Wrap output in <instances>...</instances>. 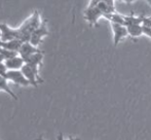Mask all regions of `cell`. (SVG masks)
Here are the masks:
<instances>
[{
  "instance_id": "6da1fadb",
  "label": "cell",
  "mask_w": 151,
  "mask_h": 140,
  "mask_svg": "<svg viewBox=\"0 0 151 140\" xmlns=\"http://www.w3.org/2000/svg\"><path fill=\"white\" fill-rule=\"evenodd\" d=\"M40 16L38 10H34L33 14L21 25L20 28H18L20 33V40L22 42H29L31 39V36L34 31L41 25Z\"/></svg>"
},
{
  "instance_id": "7a4b0ae2",
  "label": "cell",
  "mask_w": 151,
  "mask_h": 140,
  "mask_svg": "<svg viewBox=\"0 0 151 140\" xmlns=\"http://www.w3.org/2000/svg\"><path fill=\"white\" fill-rule=\"evenodd\" d=\"M99 0H93L90 1V4L84 10V19L88 22L91 27H98V22L101 18H104V14L99 8L97 4Z\"/></svg>"
},
{
  "instance_id": "3957f363",
  "label": "cell",
  "mask_w": 151,
  "mask_h": 140,
  "mask_svg": "<svg viewBox=\"0 0 151 140\" xmlns=\"http://www.w3.org/2000/svg\"><path fill=\"white\" fill-rule=\"evenodd\" d=\"M25 77L27 78L30 84L34 88H37L39 84L43 82V79L39 76V66H35V65H29L25 64L23 68L21 69Z\"/></svg>"
},
{
  "instance_id": "277c9868",
  "label": "cell",
  "mask_w": 151,
  "mask_h": 140,
  "mask_svg": "<svg viewBox=\"0 0 151 140\" xmlns=\"http://www.w3.org/2000/svg\"><path fill=\"white\" fill-rule=\"evenodd\" d=\"M20 40V33L18 29L10 28L8 25L1 23L0 24V40L1 41H12V40Z\"/></svg>"
},
{
  "instance_id": "5b68a950",
  "label": "cell",
  "mask_w": 151,
  "mask_h": 140,
  "mask_svg": "<svg viewBox=\"0 0 151 140\" xmlns=\"http://www.w3.org/2000/svg\"><path fill=\"white\" fill-rule=\"evenodd\" d=\"M48 35V30H47V21L44 20L42 21L41 25L34 31V33L31 36L30 42L33 44L34 46L37 48L40 43H41L42 39H43L45 36Z\"/></svg>"
},
{
  "instance_id": "8992f818",
  "label": "cell",
  "mask_w": 151,
  "mask_h": 140,
  "mask_svg": "<svg viewBox=\"0 0 151 140\" xmlns=\"http://www.w3.org/2000/svg\"><path fill=\"white\" fill-rule=\"evenodd\" d=\"M5 78L7 80H9V82H14V84H18V86H31L30 82L27 80V78L25 77V75L23 74V72L21 70H8Z\"/></svg>"
},
{
  "instance_id": "52a82bcc",
  "label": "cell",
  "mask_w": 151,
  "mask_h": 140,
  "mask_svg": "<svg viewBox=\"0 0 151 140\" xmlns=\"http://www.w3.org/2000/svg\"><path fill=\"white\" fill-rule=\"evenodd\" d=\"M42 51H40L38 48L34 46L33 44L29 42H23L22 46H21L20 51H19V56L23 59L24 61H26L27 59H29L31 56L35 54H38V53H41Z\"/></svg>"
},
{
  "instance_id": "ba28073f",
  "label": "cell",
  "mask_w": 151,
  "mask_h": 140,
  "mask_svg": "<svg viewBox=\"0 0 151 140\" xmlns=\"http://www.w3.org/2000/svg\"><path fill=\"white\" fill-rule=\"evenodd\" d=\"M111 25L112 32H113V40H114V46H117V44L119 43L123 38L127 37L129 33H127V29L125 26L118 24H113V23H110Z\"/></svg>"
},
{
  "instance_id": "9c48e42d",
  "label": "cell",
  "mask_w": 151,
  "mask_h": 140,
  "mask_svg": "<svg viewBox=\"0 0 151 140\" xmlns=\"http://www.w3.org/2000/svg\"><path fill=\"white\" fill-rule=\"evenodd\" d=\"M115 2L109 0V1H98L97 7L103 12L104 17L107 16V14H116L115 5H114Z\"/></svg>"
},
{
  "instance_id": "30bf717a",
  "label": "cell",
  "mask_w": 151,
  "mask_h": 140,
  "mask_svg": "<svg viewBox=\"0 0 151 140\" xmlns=\"http://www.w3.org/2000/svg\"><path fill=\"white\" fill-rule=\"evenodd\" d=\"M4 64H5L7 70H21L26 63H25V61L20 56H17L12 59L5 60L4 61Z\"/></svg>"
},
{
  "instance_id": "8fae6325",
  "label": "cell",
  "mask_w": 151,
  "mask_h": 140,
  "mask_svg": "<svg viewBox=\"0 0 151 140\" xmlns=\"http://www.w3.org/2000/svg\"><path fill=\"white\" fill-rule=\"evenodd\" d=\"M23 42L21 40H12V41H1L0 40V48H4V50L12 51V52L19 53L21 46H22Z\"/></svg>"
},
{
  "instance_id": "7c38bea8",
  "label": "cell",
  "mask_w": 151,
  "mask_h": 140,
  "mask_svg": "<svg viewBox=\"0 0 151 140\" xmlns=\"http://www.w3.org/2000/svg\"><path fill=\"white\" fill-rule=\"evenodd\" d=\"M127 29L129 36L132 38H139L143 33V25H127L125 26Z\"/></svg>"
},
{
  "instance_id": "4fadbf2b",
  "label": "cell",
  "mask_w": 151,
  "mask_h": 140,
  "mask_svg": "<svg viewBox=\"0 0 151 140\" xmlns=\"http://www.w3.org/2000/svg\"><path fill=\"white\" fill-rule=\"evenodd\" d=\"M0 91H2V92L9 95L14 100H18V96L12 91V89L9 88V86H8V84H7V79H6L5 77H3V76H0Z\"/></svg>"
},
{
  "instance_id": "5bb4252c",
  "label": "cell",
  "mask_w": 151,
  "mask_h": 140,
  "mask_svg": "<svg viewBox=\"0 0 151 140\" xmlns=\"http://www.w3.org/2000/svg\"><path fill=\"white\" fill-rule=\"evenodd\" d=\"M42 60H43V52L38 53V54H35V55H33V56H31L30 58L25 61V63L29 65L40 66V65L42 64Z\"/></svg>"
},
{
  "instance_id": "9a60e30c",
  "label": "cell",
  "mask_w": 151,
  "mask_h": 140,
  "mask_svg": "<svg viewBox=\"0 0 151 140\" xmlns=\"http://www.w3.org/2000/svg\"><path fill=\"white\" fill-rule=\"evenodd\" d=\"M0 54L3 56V58L5 60H8V59H12L14 57H17L19 56V53H16V52H12V51H7V50H4V48H0Z\"/></svg>"
},
{
  "instance_id": "2e32d148",
  "label": "cell",
  "mask_w": 151,
  "mask_h": 140,
  "mask_svg": "<svg viewBox=\"0 0 151 140\" xmlns=\"http://www.w3.org/2000/svg\"><path fill=\"white\" fill-rule=\"evenodd\" d=\"M7 68H6L5 64L4 63H0V76H3L5 77L6 74H7Z\"/></svg>"
},
{
  "instance_id": "e0dca14e",
  "label": "cell",
  "mask_w": 151,
  "mask_h": 140,
  "mask_svg": "<svg viewBox=\"0 0 151 140\" xmlns=\"http://www.w3.org/2000/svg\"><path fill=\"white\" fill-rule=\"evenodd\" d=\"M143 26L151 28V17H150V18H146V17H145V19H144V22H143Z\"/></svg>"
},
{
  "instance_id": "ac0fdd59",
  "label": "cell",
  "mask_w": 151,
  "mask_h": 140,
  "mask_svg": "<svg viewBox=\"0 0 151 140\" xmlns=\"http://www.w3.org/2000/svg\"><path fill=\"white\" fill-rule=\"evenodd\" d=\"M143 33L145 35H147L148 37L151 38V28H149V27H145L143 26Z\"/></svg>"
},
{
  "instance_id": "d6986e66",
  "label": "cell",
  "mask_w": 151,
  "mask_h": 140,
  "mask_svg": "<svg viewBox=\"0 0 151 140\" xmlns=\"http://www.w3.org/2000/svg\"><path fill=\"white\" fill-rule=\"evenodd\" d=\"M58 140H64V137H63V134H62V133H60V134L58 135ZM68 140H80V139L79 138H73L72 136H70Z\"/></svg>"
},
{
  "instance_id": "ffe728a7",
  "label": "cell",
  "mask_w": 151,
  "mask_h": 140,
  "mask_svg": "<svg viewBox=\"0 0 151 140\" xmlns=\"http://www.w3.org/2000/svg\"><path fill=\"white\" fill-rule=\"evenodd\" d=\"M4 61H5V59H4L3 56H2V55L0 54V63H4Z\"/></svg>"
},
{
  "instance_id": "44dd1931",
  "label": "cell",
  "mask_w": 151,
  "mask_h": 140,
  "mask_svg": "<svg viewBox=\"0 0 151 140\" xmlns=\"http://www.w3.org/2000/svg\"><path fill=\"white\" fill-rule=\"evenodd\" d=\"M36 140H44V139H43V137H42V135H40V136L38 137V138L36 139Z\"/></svg>"
},
{
  "instance_id": "7402d4cb",
  "label": "cell",
  "mask_w": 151,
  "mask_h": 140,
  "mask_svg": "<svg viewBox=\"0 0 151 140\" xmlns=\"http://www.w3.org/2000/svg\"><path fill=\"white\" fill-rule=\"evenodd\" d=\"M147 2H148V4H149V5L151 6V0H148V1H147Z\"/></svg>"
}]
</instances>
